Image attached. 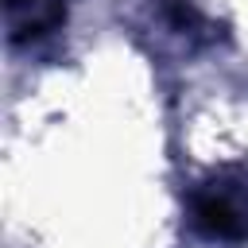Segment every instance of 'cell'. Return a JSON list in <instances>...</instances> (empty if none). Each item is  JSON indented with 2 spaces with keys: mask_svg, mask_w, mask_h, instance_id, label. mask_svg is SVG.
Segmentation results:
<instances>
[{
  "mask_svg": "<svg viewBox=\"0 0 248 248\" xmlns=\"http://www.w3.org/2000/svg\"><path fill=\"white\" fill-rule=\"evenodd\" d=\"M70 0H4L8 39L12 43H39L66 23Z\"/></svg>",
  "mask_w": 248,
  "mask_h": 248,
  "instance_id": "2",
  "label": "cell"
},
{
  "mask_svg": "<svg viewBox=\"0 0 248 248\" xmlns=\"http://www.w3.org/2000/svg\"><path fill=\"white\" fill-rule=\"evenodd\" d=\"M190 229L217 244L248 240V163H225L205 170L186 198Z\"/></svg>",
  "mask_w": 248,
  "mask_h": 248,
  "instance_id": "1",
  "label": "cell"
}]
</instances>
